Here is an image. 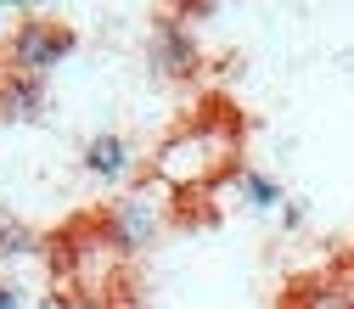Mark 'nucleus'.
I'll use <instances>...</instances> for the list:
<instances>
[{
  "label": "nucleus",
  "mask_w": 354,
  "mask_h": 309,
  "mask_svg": "<svg viewBox=\"0 0 354 309\" xmlns=\"http://www.w3.org/2000/svg\"><path fill=\"white\" fill-rule=\"evenodd\" d=\"M0 309H28V292H23V281H0Z\"/></svg>",
  "instance_id": "10"
},
{
  "label": "nucleus",
  "mask_w": 354,
  "mask_h": 309,
  "mask_svg": "<svg viewBox=\"0 0 354 309\" xmlns=\"http://www.w3.org/2000/svg\"><path fill=\"white\" fill-rule=\"evenodd\" d=\"M46 253V242H39L28 225H17V219H0V259H39Z\"/></svg>",
  "instance_id": "9"
},
{
  "label": "nucleus",
  "mask_w": 354,
  "mask_h": 309,
  "mask_svg": "<svg viewBox=\"0 0 354 309\" xmlns=\"http://www.w3.org/2000/svg\"><path fill=\"white\" fill-rule=\"evenodd\" d=\"M287 309H354V292L337 281H315V287H298Z\"/></svg>",
  "instance_id": "8"
},
{
  "label": "nucleus",
  "mask_w": 354,
  "mask_h": 309,
  "mask_svg": "<svg viewBox=\"0 0 354 309\" xmlns=\"http://www.w3.org/2000/svg\"><path fill=\"white\" fill-rule=\"evenodd\" d=\"M73 28L57 23V17H23L17 34H12V73H34V79H46L57 62L73 57Z\"/></svg>",
  "instance_id": "3"
},
{
  "label": "nucleus",
  "mask_w": 354,
  "mask_h": 309,
  "mask_svg": "<svg viewBox=\"0 0 354 309\" xmlns=\"http://www.w3.org/2000/svg\"><path fill=\"white\" fill-rule=\"evenodd\" d=\"M163 219H169V186H158V180H147V186H136V191H124L113 208H107V219H102V231H107V242L118 247V253H141L147 242H158V231H163Z\"/></svg>",
  "instance_id": "2"
},
{
  "label": "nucleus",
  "mask_w": 354,
  "mask_h": 309,
  "mask_svg": "<svg viewBox=\"0 0 354 309\" xmlns=\"http://www.w3.org/2000/svg\"><path fill=\"white\" fill-rule=\"evenodd\" d=\"M79 163H84V174H91V180H102V186H124L129 174H136L141 152H136V141H129V135H118V129H102V135L84 141Z\"/></svg>",
  "instance_id": "4"
},
{
  "label": "nucleus",
  "mask_w": 354,
  "mask_h": 309,
  "mask_svg": "<svg viewBox=\"0 0 354 309\" xmlns=\"http://www.w3.org/2000/svg\"><path fill=\"white\" fill-rule=\"evenodd\" d=\"M236 191H242V203L259 208V214H281V203H287L281 180H270L264 169H236Z\"/></svg>",
  "instance_id": "7"
},
{
  "label": "nucleus",
  "mask_w": 354,
  "mask_h": 309,
  "mask_svg": "<svg viewBox=\"0 0 354 309\" xmlns=\"http://www.w3.org/2000/svg\"><path fill=\"white\" fill-rule=\"evenodd\" d=\"M304 219H309V208L287 197V203H281V231H298V225H304Z\"/></svg>",
  "instance_id": "11"
},
{
  "label": "nucleus",
  "mask_w": 354,
  "mask_h": 309,
  "mask_svg": "<svg viewBox=\"0 0 354 309\" xmlns=\"http://www.w3.org/2000/svg\"><path fill=\"white\" fill-rule=\"evenodd\" d=\"M152 68L169 73V79L197 73V39H192V28H186L180 17H163V23L152 28Z\"/></svg>",
  "instance_id": "5"
},
{
  "label": "nucleus",
  "mask_w": 354,
  "mask_h": 309,
  "mask_svg": "<svg viewBox=\"0 0 354 309\" xmlns=\"http://www.w3.org/2000/svg\"><path fill=\"white\" fill-rule=\"evenodd\" d=\"M0 113L17 118V124H39V118H46V79L12 73L6 84H0Z\"/></svg>",
  "instance_id": "6"
},
{
  "label": "nucleus",
  "mask_w": 354,
  "mask_h": 309,
  "mask_svg": "<svg viewBox=\"0 0 354 309\" xmlns=\"http://www.w3.org/2000/svg\"><path fill=\"white\" fill-rule=\"evenodd\" d=\"M236 118H219V113H208V118H197V124H186V129H174V135L152 152V180L158 186H169V191H203V186H214L219 174L231 169V158H236Z\"/></svg>",
  "instance_id": "1"
}]
</instances>
